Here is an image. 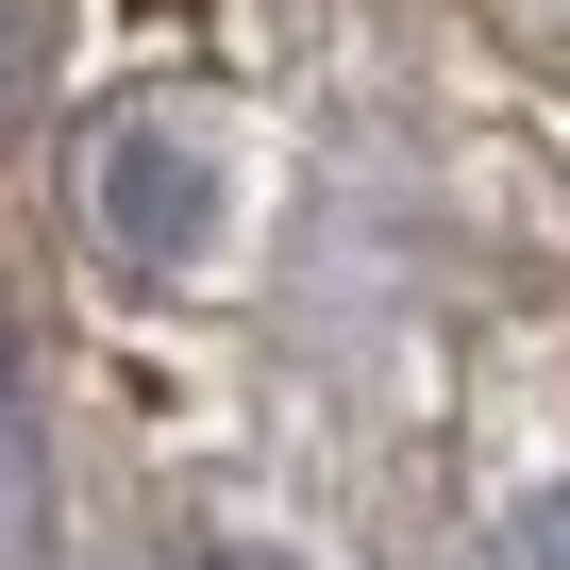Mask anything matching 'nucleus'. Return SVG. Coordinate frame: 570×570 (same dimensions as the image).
I'll return each mask as SVG.
<instances>
[{"mask_svg":"<svg viewBox=\"0 0 570 570\" xmlns=\"http://www.w3.org/2000/svg\"><path fill=\"white\" fill-rule=\"evenodd\" d=\"M51 553V470H35V420H18V386H0V570H35Z\"/></svg>","mask_w":570,"mask_h":570,"instance_id":"nucleus-2","label":"nucleus"},{"mask_svg":"<svg viewBox=\"0 0 570 570\" xmlns=\"http://www.w3.org/2000/svg\"><path fill=\"white\" fill-rule=\"evenodd\" d=\"M218 570H285V553H218Z\"/></svg>","mask_w":570,"mask_h":570,"instance_id":"nucleus-4","label":"nucleus"},{"mask_svg":"<svg viewBox=\"0 0 570 570\" xmlns=\"http://www.w3.org/2000/svg\"><path fill=\"white\" fill-rule=\"evenodd\" d=\"M85 218H101V252L185 268V252L218 235V168H202L168 118H101V135H85Z\"/></svg>","mask_w":570,"mask_h":570,"instance_id":"nucleus-1","label":"nucleus"},{"mask_svg":"<svg viewBox=\"0 0 570 570\" xmlns=\"http://www.w3.org/2000/svg\"><path fill=\"white\" fill-rule=\"evenodd\" d=\"M503 553H520V570H570V487H553V503H520V520H503Z\"/></svg>","mask_w":570,"mask_h":570,"instance_id":"nucleus-3","label":"nucleus"}]
</instances>
